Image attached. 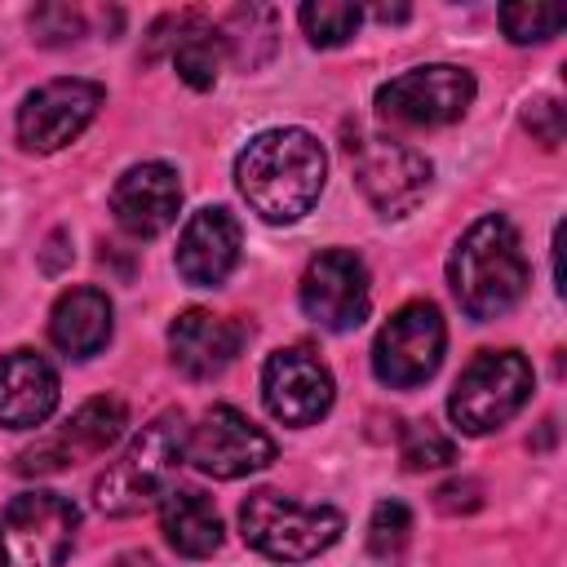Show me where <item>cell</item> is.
<instances>
[{"label":"cell","instance_id":"obj_31","mask_svg":"<svg viewBox=\"0 0 567 567\" xmlns=\"http://www.w3.org/2000/svg\"><path fill=\"white\" fill-rule=\"evenodd\" d=\"M377 18H381V22H390V18L399 22V18H408V9H403V4H399V9H390V4H377Z\"/></svg>","mask_w":567,"mask_h":567},{"label":"cell","instance_id":"obj_3","mask_svg":"<svg viewBox=\"0 0 567 567\" xmlns=\"http://www.w3.org/2000/svg\"><path fill=\"white\" fill-rule=\"evenodd\" d=\"M182 461H186V416L159 412L115 461H106V470L93 483V505L111 518H133L164 501Z\"/></svg>","mask_w":567,"mask_h":567},{"label":"cell","instance_id":"obj_7","mask_svg":"<svg viewBox=\"0 0 567 567\" xmlns=\"http://www.w3.org/2000/svg\"><path fill=\"white\" fill-rule=\"evenodd\" d=\"M443 350H447V328L439 306L408 301L381 323L372 341V372L390 390H412L439 372Z\"/></svg>","mask_w":567,"mask_h":567},{"label":"cell","instance_id":"obj_14","mask_svg":"<svg viewBox=\"0 0 567 567\" xmlns=\"http://www.w3.org/2000/svg\"><path fill=\"white\" fill-rule=\"evenodd\" d=\"M261 399L284 425H315L332 408V372L306 346H284L261 368Z\"/></svg>","mask_w":567,"mask_h":567},{"label":"cell","instance_id":"obj_1","mask_svg":"<svg viewBox=\"0 0 567 567\" xmlns=\"http://www.w3.org/2000/svg\"><path fill=\"white\" fill-rule=\"evenodd\" d=\"M328 155L306 128H266L235 159V186L261 221L288 226L306 217L323 190Z\"/></svg>","mask_w":567,"mask_h":567},{"label":"cell","instance_id":"obj_10","mask_svg":"<svg viewBox=\"0 0 567 567\" xmlns=\"http://www.w3.org/2000/svg\"><path fill=\"white\" fill-rule=\"evenodd\" d=\"M128 425V408L115 394H97L89 403H80L58 430L40 434L31 447L18 452L13 470L18 474H58L66 465H80L97 452H106Z\"/></svg>","mask_w":567,"mask_h":567},{"label":"cell","instance_id":"obj_8","mask_svg":"<svg viewBox=\"0 0 567 567\" xmlns=\"http://www.w3.org/2000/svg\"><path fill=\"white\" fill-rule=\"evenodd\" d=\"M474 89L478 84L465 66L430 62V66H412L385 80L377 89V111L381 120L403 124V128H439V124H456L470 111Z\"/></svg>","mask_w":567,"mask_h":567},{"label":"cell","instance_id":"obj_19","mask_svg":"<svg viewBox=\"0 0 567 567\" xmlns=\"http://www.w3.org/2000/svg\"><path fill=\"white\" fill-rule=\"evenodd\" d=\"M49 337L62 354L89 359L111 341V297L102 288H71L49 310Z\"/></svg>","mask_w":567,"mask_h":567},{"label":"cell","instance_id":"obj_26","mask_svg":"<svg viewBox=\"0 0 567 567\" xmlns=\"http://www.w3.org/2000/svg\"><path fill=\"white\" fill-rule=\"evenodd\" d=\"M412 540V514L403 501H381L372 509V523H368V549L372 558L381 563H399V554L408 549Z\"/></svg>","mask_w":567,"mask_h":567},{"label":"cell","instance_id":"obj_15","mask_svg":"<svg viewBox=\"0 0 567 567\" xmlns=\"http://www.w3.org/2000/svg\"><path fill=\"white\" fill-rule=\"evenodd\" d=\"M182 208V182L168 164L146 159L133 164L115 186H111V213L120 221V230H128L133 239H155L177 221Z\"/></svg>","mask_w":567,"mask_h":567},{"label":"cell","instance_id":"obj_11","mask_svg":"<svg viewBox=\"0 0 567 567\" xmlns=\"http://www.w3.org/2000/svg\"><path fill=\"white\" fill-rule=\"evenodd\" d=\"M186 461L208 478H244L275 461V439L257 430L239 408L213 403L199 425L186 430Z\"/></svg>","mask_w":567,"mask_h":567},{"label":"cell","instance_id":"obj_21","mask_svg":"<svg viewBox=\"0 0 567 567\" xmlns=\"http://www.w3.org/2000/svg\"><path fill=\"white\" fill-rule=\"evenodd\" d=\"M168 31L173 35H164V27L155 22V44L159 40H168L173 44V66H177V75L190 84V89H213L217 84V66H221V35H217V27L213 22H204V18H195V13H177V18H168Z\"/></svg>","mask_w":567,"mask_h":567},{"label":"cell","instance_id":"obj_22","mask_svg":"<svg viewBox=\"0 0 567 567\" xmlns=\"http://www.w3.org/2000/svg\"><path fill=\"white\" fill-rule=\"evenodd\" d=\"M226 53L239 62V66H261L270 53H275V9H261V4H239L226 13V22L217 27Z\"/></svg>","mask_w":567,"mask_h":567},{"label":"cell","instance_id":"obj_29","mask_svg":"<svg viewBox=\"0 0 567 567\" xmlns=\"http://www.w3.org/2000/svg\"><path fill=\"white\" fill-rule=\"evenodd\" d=\"M483 487L474 483V478H456V483H443L439 492H434V501H439V509H447V514H470V509H478L483 505V496H478Z\"/></svg>","mask_w":567,"mask_h":567},{"label":"cell","instance_id":"obj_12","mask_svg":"<svg viewBox=\"0 0 567 567\" xmlns=\"http://www.w3.org/2000/svg\"><path fill=\"white\" fill-rule=\"evenodd\" d=\"M102 97H106L102 84L80 80V75L40 84L18 106V142H22V151H35V155L62 151L66 142H75L89 128V120L97 115Z\"/></svg>","mask_w":567,"mask_h":567},{"label":"cell","instance_id":"obj_2","mask_svg":"<svg viewBox=\"0 0 567 567\" xmlns=\"http://www.w3.org/2000/svg\"><path fill=\"white\" fill-rule=\"evenodd\" d=\"M447 279H452L461 310L478 323L514 310L527 292V257H523V239H518L514 221L501 213L478 217L456 239L452 261H447Z\"/></svg>","mask_w":567,"mask_h":567},{"label":"cell","instance_id":"obj_25","mask_svg":"<svg viewBox=\"0 0 567 567\" xmlns=\"http://www.w3.org/2000/svg\"><path fill=\"white\" fill-rule=\"evenodd\" d=\"M399 456H403V470L421 474V470L452 465V461H456V443H452L434 421H408L403 443H399Z\"/></svg>","mask_w":567,"mask_h":567},{"label":"cell","instance_id":"obj_30","mask_svg":"<svg viewBox=\"0 0 567 567\" xmlns=\"http://www.w3.org/2000/svg\"><path fill=\"white\" fill-rule=\"evenodd\" d=\"M111 567H159L151 554H142V549H128V554H120Z\"/></svg>","mask_w":567,"mask_h":567},{"label":"cell","instance_id":"obj_20","mask_svg":"<svg viewBox=\"0 0 567 567\" xmlns=\"http://www.w3.org/2000/svg\"><path fill=\"white\" fill-rule=\"evenodd\" d=\"M159 532L182 558H208L221 545V518L199 487H168L164 492Z\"/></svg>","mask_w":567,"mask_h":567},{"label":"cell","instance_id":"obj_17","mask_svg":"<svg viewBox=\"0 0 567 567\" xmlns=\"http://www.w3.org/2000/svg\"><path fill=\"white\" fill-rule=\"evenodd\" d=\"M239 346H244V323L221 319L213 310H182L168 328V354L177 372H186L190 381H208L226 372Z\"/></svg>","mask_w":567,"mask_h":567},{"label":"cell","instance_id":"obj_5","mask_svg":"<svg viewBox=\"0 0 567 567\" xmlns=\"http://www.w3.org/2000/svg\"><path fill=\"white\" fill-rule=\"evenodd\" d=\"M532 399V363L518 350H483L465 363L447 394V416L461 434H492Z\"/></svg>","mask_w":567,"mask_h":567},{"label":"cell","instance_id":"obj_6","mask_svg":"<svg viewBox=\"0 0 567 567\" xmlns=\"http://www.w3.org/2000/svg\"><path fill=\"white\" fill-rule=\"evenodd\" d=\"M80 509L62 492H22L0 514V567H62Z\"/></svg>","mask_w":567,"mask_h":567},{"label":"cell","instance_id":"obj_27","mask_svg":"<svg viewBox=\"0 0 567 567\" xmlns=\"http://www.w3.org/2000/svg\"><path fill=\"white\" fill-rule=\"evenodd\" d=\"M31 31H35L40 44H66V40H75L84 31V18L75 9H66V4H44V9L31 13Z\"/></svg>","mask_w":567,"mask_h":567},{"label":"cell","instance_id":"obj_28","mask_svg":"<svg viewBox=\"0 0 567 567\" xmlns=\"http://www.w3.org/2000/svg\"><path fill=\"white\" fill-rule=\"evenodd\" d=\"M523 124H527V133H532L540 146H558V142H563V106H558L554 97H536V102H527Z\"/></svg>","mask_w":567,"mask_h":567},{"label":"cell","instance_id":"obj_24","mask_svg":"<svg viewBox=\"0 0 567 567\" xmlns=\"http://www.w3.org/2000/svg\"><path fill=\"white\" fill-rule=\"evenodd\" d=\"M567 22V9L563 4H540V0H514V4H501V31L514 40V44H540V40H554Z\"/></svg>","mask_w":567,"mask_h":567},{"label":"cell","instance_id":"obj_4","mask_svg":"<svg viewBox=\"0 0 567 567\" xmlns=\"http://www.w3.org/2000/svg\"><path fill=\"white\" fill-rule=\"evenodd\" d=\"M239 532L266 558L306 563L328 545H337V536L346 532V518L332 505H306L275 487H257L239 505Z\"/></svg>","mask_w":567,"mask_h":567},{"label":"cell","instance_id":"obj_18","mask_svg":"<svg viewBox=\"0 0 567 567\" xmlns=\"http://www.w3.org/2000/svg\"><path fill=\"white\" fill-rule=\"evenodd\" d=\"M58 408V372L35 350L0 354V425L35 430Z\"/></svg>","mask_w":567,"mask_h":567},{"label":"cell","instance_id":"obj_16","mask_svg":"<svg viewBox=\"0 0 567 567\" xmlns=\"http://www.w3.org/2000/svg\"><path fill=\"white\" fill-rule=\"evenodd\" d=\"M239 244H244V230H239L235 213L221 208V204H208V208L190 213V221L182 226L177 275L186 284H195V288H213V284H221L235 270Z\"/></svg>","mask_w":567,"mask_h":567},{"label":"cell","instance_id":"obj_13","mask_svg":"<svg viewBox=\"0 0 567 567\" xmlns=\"http://www.w3.org/2000/svg\"><path fill=\"white\" fill-rule=\"evenodd\" d=\"M372 292H368V266L350 248H328L310 257L301 275V310L328 328V332H350L368 319Z\"/></svg>","mask_w":567,"mask_h":567},{"label":"cell","instance_id":"obj_23","mask_svg":"<svg viewBox=\"0 0 567 567\" xmlns=\"http://www.w3.org/2000/svg\"><path fill=\"white\" fill-rule=\"evenodd\" d=\"M297 18H301V31L315 49H337L359 31L363 9L350 4V0H306L297 9Z\"/></svg>","mask_w":567,"mask_h":567},{"label":"cell","instance_id":"obj_9","mask_svg":"<svg viewBox=\"0 0 567 567\" xmlns=\"http://www.w3.org/2000/svg\"><path fill=\"white\" fill-rule=\"evenodd\" d=\"M350 164H354V182L363 190V199L381 213V217H408L425 190H430V159L399 142V137H381V133H359L350 137Z\"/></svg>","mask_w":567,"mask_h":567}]
</instances>
